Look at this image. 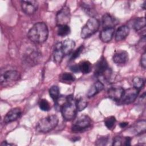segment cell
I'll use <instances>...</instances> for the list:
<instances>
[{
  "mask_svg": "<svg viewBox=\"0 0 146 146\" xmlns=\"http://www.w3.org/2000/svg\"><path fill=\"white\" fill-rule=\"evenodd\" d=\"M42 59L40 52L36 49H32L24 55L23 58L25 63L30 66H33L40 62Z\"/></svg>",
  "mask_w": 146,
  "mask_h": 146,
  "instance_id": "obj_9",
  "label": "cell"
},
{
  "mask_svg": "<svg viewBox=\"0 0 146 146\" xmlns=\"http://www.w3.org/2000/svg\"><path fill=\"white\" fill-rule=\"evenodd\" d=\"M122 141H123V138L121 136H116L113 139L112 145H116V146L121 145L122 144Z\"/></svg>",
  "mask_w": 146,
  "mask_h": 146,
  "instance_id": "obj_34",
  "label": "cell"
},
{
  "mask_svg": "<svg viewBox=\"0 0 146 146\" xmlns=\"http://www.w3.org/2000/svg\"><path fill=\"white\" fill-rule=\"evenodd\" d=\"M91 120L87 115L80 116L72 125L71 129L74 132H80L89 128L91 125Z\"/></svg>",
  "mask_w": 146,
  "mask_h": 146,
  "instance_id": "obj_7",
  "label": "cell"
},
{
  "mask_svg": "<svg viewBox=\"0 0 146 146\" xmlns=\"http://www.w3.org/2000/svg\"><path fill=\"white\" fill-rule=\"evenodd\" d=\"M58 117L56 115H51L40 119L36 125L37 131L47 133L54 129L58 124Z\"/></svg>",
  "mask_w": 146,
  "mask_h": 146,
  "instance_id": "obj_3",
  "label": "cell"
},
{
  "mask_svg": "<svg viewBox=\"0 0 146 146\" xmlns=\"http://www.w3.org/2000/svg\"><path fill=\"white\" fill-rule=\"evenodd\" d=\"M114 31V28L104 29L100 34V39L102 40V41L105 43L110 42L113 37Z\"/></svg>",
  "mask_w": 146,
  "mask_h": 146,
  "instance_id": "obj_19",
  "label": "cell"
},
{
  "mask_svg": "<svg viewBox=\"0 0 146 146\" xmlns=\"http://www.w3.org/2000/svg\"><path fill=\"white\" fill-rule=\"evenodd\" d=\"M22 11L27 15L33 14L38 9V2L34 0L22 1L21 2Z\"/></svg>",
  "mask_w": 146,
  "mask_h": 146,
  "instance_id": "obj_11",
  "label": "cell"
},
{
  "mask_svg": "<svg viewBox=\"0 0 146 146\" xmlns=\"http://www.w3.org/2000/svg\"><path fill=\"white\" fill-rule=\"evenodd\" d=\"M145 120L138 121L132 127V133L136 135L144 133L145 131Z\"/></svg>",
  "mask_w": 146,
  "mask_h": 146,
  "instance_id": "obj_22",
  "label": "cell"
},
{
  "mask_svg": "<svg viewBox=\"0 0 146 146\" xmlns=\"http://www.w3.org/2000/svg\"><path fill=\"white\" fill-rule=\"evenodd\" d=\"M108 141V138L107 137H100L96 141V145H105L107 144Z\"/></svg>",
  "mask_w": 146,
  "mask_h": 146,
  "instance_id": "obj_33",
  "label": "cell"
},
{
  "mask_svg": "<svg viewBox=\"0 0 146 146\" xmlns=\"http://www.w3.org/2000/svg\"><path fill=\"white\" fill-rule=\"evenodd\" d=\"M112 59L116 64H124L128 60V54L124 50L116 51L113 55Z\"/></svg>",
  "mask_w": 146,
  "mask_h": 146,
  "instance_id": "obj_15",
  "label": "cell"
},
{
  "mask_svg": "<svg viewBox=\"0 0 146 146\" xmlns=\"http://www.w3.org/2000/svg\"><path fill=\"white\" fill-rule=\"evenodd\" d=\"M21 78L20 73L13 70H9L1 73V84L3 87H8L17 82Z\"/></svg>",
  "mask_w": 146,
  "mask_h": 146,
  "instance_id": "obj_6",
  "label": "cell"
},
{
  "mask_svg": "<svg viewBox=\"0 0 146 146\" xmlns=\"http://www.w3.org/2000/svg\"><path fill=\"white\" fill-rule=\"evenodd\" d=\"M100 22L96 18L91 17L82 27L80 36L82 38H87L94 34L99 29Z\"/></svg>",
  "mask_w": 146,
  "mask_h": 146,
  "instance_id": "obj_4",
  "label": "cell"
},
{
  "mask_svg": "<svg viewBox=\"0 0 146 146\" xmlns=\"http://www.w3.org/2000/svg\"><path fill=\"white\" fill-rule=\"evenodd\" d=\"M81 6L84 11L88 15L93 17L95 15L96 11L94 9V6L90 1H83L81 3Z\"/></svg>",
  "mask_w": 146,
  "mask_h": 146,
  "instance_id": "obj_21",
  "label": "cell"
},
{
  "mask_svg": "<svg viewBox=\"0 0 146 146\" xmlns=\"http://www.w3.org/2000/svg\"><path fill=\"white\" fill-rule=\"evenodd\" d=\"M22 111L19 107H15L10 110L5 116L3 122L8 124L17 120L21 115Z\"/></svg>",
  "mask_w": 146,
  "mask_h": 146,
  "instance_id": "obj_12",
  "label": "cell"
},
{
  "mask_svg": "<svg viewBox=\"0 0 146 146\" xmlns=\"http://www.w3.org/2000/svg\"><path fill=\"white\" fill-rule=\"evenodd\" d=\"M132 83L133 85V87L140 90L141 88H142L144 87L145 81L142 78L135 77L133 79Z\"/></svg>",
  "mask_w": 146,
  "mask_h": 146,
  "instance_id": "obj_27",
  "label": "cell"
},
{
  "mask_svg": "<svg viewBox=\"0 0 146 146\" xmlns=\"http://www.w3.org/2000/svg\"><path fill=\"white\" fill-rule=\"evenodd\" d=\"M49 94L54 102H56L59 98V88L57 86H52L49 89Z\"/></svg>",
  "mask_w": 146,
  "mask_h": 146,
  "instance_id": "obj_25",
  "label": "cell"
},
{
  "mask_svg": "<svg viewBox=\"0 0 146 146\" xmlns=\"http://www.w3.org/2000/svg\"><path fill=\"white\" fill-rule=\"evenodd\" d=\"M60 46L64 55L66 56L72 51L75 46V43L72 39H67L60 42Z\"/></svg>",
  "mask_w": 146,
  "mask_h": 146,
  "instance_id": "obj_16",
  "label": "cell"
},
{
  "mask_svg": "<svg viewBox=\"0 0 146 146\" xmlns=\"http://www.w3.org/2000/svg\"><path fill=\"white\" fill-rule=\"evenodd\" d=\"M76 107L78 111H83L87 106V101L82 97H79L76 100Z\"/></svg>",
  "mask_w": 146,
  "mask_h": 146,
  "instance_id": "obj_28",
  "label": "cell"
},
{
  "mask_svg": "<svg viewBox=\"0 0 146 146\" xmlns=\"http://www.w3.org/2000/svg\"><path fill=\"white\" fill-rule=\"evenodd\" d=\"M115 123H116V119H115V117L113 116H109L106 118L104 120V124L106 126L110 129H112Z\"/></svg>",
  "mask_w": 146,
  "mask_h": 146,
  "instance_id": "obj_31",
  "label": "cell"
},
{
  "mask_svg": "<svg viewBox=\"0 0 146 146\" xmlns=\"http://www.w3.org/2000/svg\"><path fill=\"white\" fill-rule=\"evenodd\" d=\"M128 124V123L127 122H121L120 123V126L121 128H125V127H127Z\"/></svg>",
  "mask_w": 146,
  "mask_h": 146,
  "instance_id": "obj_38",
  "label": "cell"
},
{
  "mask_svg": "<svg viewBox=\"0 0 146 146\" xmlns=\"http://www.w3.org/2000/svg\"><path fill=\"white\" fill-rule=\"evenodd\" d=\"M70 70L73 72H80V70H79V67L78 64L72 65L70 67Z\"/></svg>",
  "mask_w": 146,
  "mask_h": 146,
  "instance_id": "obj_36",
  "label": "cell"
},
{
  "mask_svg": "<svg viewBox=\"0 0 146 146\" xmlns=\"http://www.w3.org/2000/svg\"><path fill=\"white\" fill-rule=\"evenodd\" d=\"M71 13L70 8L67 6H63L57 13L56 15V22L58 26L68 25L70 21Z\"/></svg>",
  "mask_w": 146,
  "mask_h": 146,
  "instance_id": "obj_8",
  "label": "cell"
},
{
  "mask_svg": "<svg viewBox=\"0 0 146 146\" xmlns=\"http://www.w3.org/2000/svg\"><path fill=\"white\" fill-rule=\"evenodd\" d=\"M1 145H4V146H7V145H13V144H10V143H7V141H3L1 144Z\"/></svg>",
  "mask_w": 146,
  "mask_h": 146,
  "instance_id": "obj_39",
  "label": "cell"
},
{
  "mask_svg": "<svg viewBox=\"0 0 146 146\" xmlns=\"http://www.w3.org/2000/svg\"><path fill=\"white\" fill-rule=\"evenodd\" d=\"M140 64L141 67L143 68H145L146 67V53L145 51L144 52V53L142 54L140 60Z\"/></svg>",
  "mask_w": 146,
  "mask_h": 146,
  "instance_id": "obj_35",
  "label": "cell"
},
{
  "mask_svg": "<svg viewBox=\"0 0 146 146\" xmlns=\"http://www.w3.org/2000/svg\"><path fill=\"white\" fill-rule=\"evenodd\" d=\"M124 90L120 87H113L109 88L107 91V94L108 97L116 102H119L120 100Z\"/></svg>",
  "mask_w": 146,
  "mask_h": 146,
  "instance_id": "obj_13",
  "label": "cell"
},
{
  "mask_svg": "<svg viewBox=\"0 0 146 146\" xmlns=\"http://www.w3.org/2000/svg\"><path fill=\"white\" fill-rule=\"evenodd\" d=\"M104 88V84L101 82H95L88 90L87 94L88 98H91L101 92Z\"/></svg>",
  "mask_w": 146,
  "mask_h": 146,
  "instance_id": "obj_18",
  "label": "cell"
},
{
  "mask_svg": "<svg viewBox=\"0 0 146 146\" xmlns=\"http://www.w3.org/2000/svg\"><path fill=\"white\" fill-rule=\"evenodd\" d=\"M60 78L62 82H72L75 79V76L69 72L63 73L60 76Z\"/></svg>",
  "mask_w": 146,
  "mask_h": 146,
  "instance_id": "obj_29",
  "label": "cell"
},
{
  "mask_svg": "<svg viewBox=\"0 0 146 146\" xmlns=\"http://www.w3.org/2000/svg\"><path fill=\"white\" fill-rule=\"evenodd\" d=\"M124 144L125 145H131V137H126L124 139Z\"/></svg>",
  "mask_w": 146,
  "mask_h": 146,
  "instance_id": "obj_37",
  "label": "cell"
},
{
  "mask_svg": "<svg viewBox=\"0 0 146 146\" xmlns=\"http://www.w3.org/2000/svg\"><path fill=\"white\" fill-rule=\"evenodd\" d=\"M129 28L128 26L123 25L119 27L115 33V40L117 42L124 39L129 33Z\"/></svg>",
  "mask_w": 146,
  "mask_h": 146,
  "instance_id": "obj_17",
  "label": "cell"
},
{
  "mask_svg": "<svg viewBox=\"0 0 146 146\" xmlns=\"http://www.w3.org/2000/svg\"><path fill=\"white\" fill-rule=\"evenodd\" d=\"M64 56V55L61 49L60 42H59L55 46L53 52V58L54 62H55L58 64L60 63Z\"/></svg>",
  "mask_w": 146,
  "mask_h": 146,
  "instance_id": "obj_20",
  "label": "cell"
},
{
  "mask_svg": "<svg viewBox=\"0 0 146 146\" xmlns=\"http://www.w3.org/2000/svg\"><path fill=\"white\" fill-rule=\"evenodd\" d=\"M118 23V20L110 14L106 13L102 17V26L104 29L113 28Z\"/></svg>",
  "mask_w": 146,
  "mask_h": 146,
  "instance_id": "obj_14",
  "label": "cell"
},
{
  "mask_svg": "<svg viewBox=\"0 0 146 146\" xmlns=\"http://www.w3.org/2000/svg\"><path fill=\"white\" fill-rule=\"evenodd\" d=\"M145 2H144L143 3V4L142 5V7H143V9L144 10H145Z\"/></svg>",
  "mask_w": 146,
  "mask_h": 146,
  "instance_id": "obj_40",
  "label": "cell"
},
{
  "mask_svg": "<svg viewBox=\"0 0 146 146\" xmlns=\"http://www.w3.org/2000/svg\"><path fill=\"white\" fill-rule=\"evenodd\" d=\"M94 74L96 76L103 77L106 79L110 78L111 70L108 67L106 58L104 57H102L96 63Z\"/></svg>",
  "mask_w": 146,
  "mask_h": 146,
  "instance_id": "obj_5",
  "label": "cell"
},
{
  "mask_svg": "<svg viewBox=\"0 0 146 146\" xmlns=\"http://www.w3.org/2000/svg\"><path fill=\"white\" fill-rule=\"evenodd\" d=\"M84 47L83 45H81L80 47H79L74 52H72L70 60H75L76 58H77L79 56V55H80V54L82 52L83 50Z\"/></svg>",
  "mask_w": 146,
  "mask_h": 146,
  "instance_id": "obj_32",
  "label": "cell"
},
{
  "mask_svg": "<svg viewBox=\"0 0 146 146\" xmlns=\"http://www.w3.org/2000/svg\"><path fill=\"white\" fill-rule=\"evenodd\" d=\"M70 33V28L68 25H62L58 26L57 33L59 36H65Z\"/></svg>",
  "mask_w": 146,
  "mask_h": 146,
  "instance_id": "obj_26",
  "label": "cell"
},
{
  "mask_svg": "<svg viewBox=\"0 0 146 146\" xmlns=\"http://www.w3.org/2000/svg\"><path fill=\"white\" fill-rule=\"evenodd\" d=\"M60 111L63 117L66 120L70 121L75 118L78 109L76 100L72 95L67 96L60 107Z\"/></svg>",
  "mask_w": 146,
  "mask_h": 146,
  "instance_id": "obj_2",
  "label": "cell"
},
{
  "mask_svg": "<svg viewBox=\"0 0 146 146\" xmlns=\"http://www.w3.org/2000/svg\"><path fill=\"white\" fill-rule=\"evenodd\" d=\"M145 27V19L144 17L136 18L133 23V27L136 31H139Z\"/></svg>",
  "mask_w": 146,
  "mask_h": 146,
  "instance_id": "obj_24",
  "label": "cell"
},
{
  "mask_svg": "<svg viewBox=\"0 0 146 146\" xmlns=\"http://www.w3.org/2000/svg\"><path fill=\"white\" fill-rule=\"evenodd\" d=\"M140 90L135 88H130L124 90L123 95L120 99L122 104H129L133 102L139 95Z\"/></svg>",
  "mask_w": 146,
  "mask_h": 146,
  "instance_id": "obj_10",
  "label": "cell"
},
{
  "mask_svg": "<svg viewBox=\"0 0 146 146\" xmlns=\"http://www.w3.org/2000/svg\"><path fill=\"white\" fill-rule=\"evenodd\" d=\"M48 36V30L44 22H38L34 24L29 30L27 36L33 43L40 44L44 42Z\"/></svg>",
  "mask_w": 146,
  "mask_h": 146,
  "instance_id": "obj_1",
  "label": "cell"
},
{
  "mask_svg": "<svg viewBox=\"0 0 146 146\" xmlns=\"http://www.w3.org/2000/svg\"><path fill=\"white\" fill-rule=\"evenodd\" d=\"M80 72L83 74H88L92 70V65L88 61H83L78 64Z\"/></svg>",
  "mask_w": 146,
  "mask_h": 146,
  "instance_id": "obj_23",
  "label": "cell"
},
{
  "mask_svg": "<svg viewBox=\"0 0 146 146\" xmlns=\"http://www.w3.org/2000/svg\"><path fill=\"white\" fill-rule=\"evenodd\" d=\"M38 105L40 109L43 111H48L50 109V103L46 99H40Z\"/></svg>",
  "mask_w": 146,
  "mask_h": 146,
  "instance_id": "obj_30",
  "label": "cell"
}]
</instances>
